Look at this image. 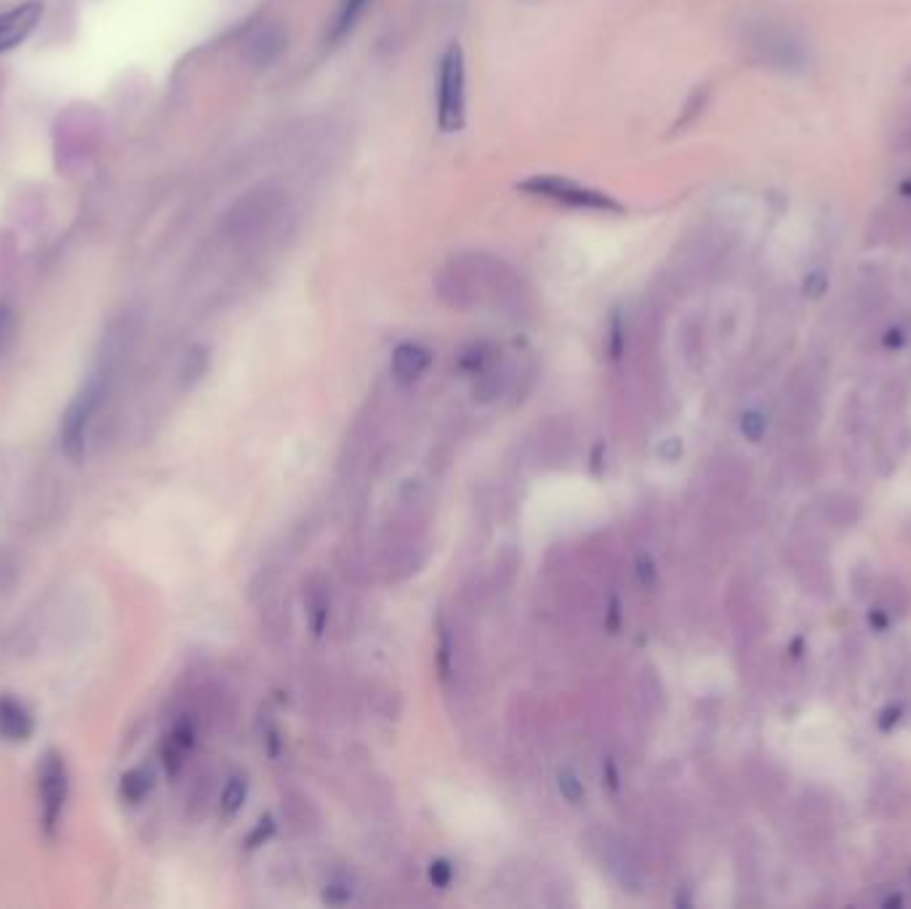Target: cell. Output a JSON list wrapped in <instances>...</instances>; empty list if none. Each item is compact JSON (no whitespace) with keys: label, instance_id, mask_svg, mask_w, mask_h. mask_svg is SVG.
Returning <instances> with one entry per match:
<instances>
[{"label":"cell","instance_id":"cell-8","mask_svg":"<svg viewBox=\"0 0 911 909\" xmlns=\"http://www.w3.org/2000/svg\"><path fill=\"white\" fill-rule=\"evenodd\" d=\"M283 48H286V32L278 24H270L254 32V38L248 40V59L254 67H270L283 54Z\"/></svg>","mask_w":911,"mask_h":909},{"label":"cell","instance_id":"cell-3","mask_svg":"<svg viewBox=\"0 0 911 909\" xmlns=\"http://www.w3.org/2000/svg\"><path fill=\"white\" fill-rule=\"evenodd\" d=\"M467 70L459 43L445 48L440 59V88H437V128L443 134H456L467 118Z\"/></svg>","mask_w":911,"mask_h":909},{"label":"cell","instance_id":"cell-15","mask_svg":"<svg viewBox=\"0 0 911 909\" xmlns=\"http://www.w3.org/2000/svg\"><path fill=\"white\" fill-rule=\"evenodd\" d=\"M824 288H826L824 275H821V272H816V275H810L808 283H805V294H810V296H821V291H824Z\"/></svg>","mask_w":911,"mask_h":909},{"label":"cell","instance_id":"cell-13","mask_svg":"<svg viewBox=\"0 0 911 909\" xmlns=\"http://www.w3.org/2000/svg\"><path fill=\"white\" fill-rule=\"evenodd\" d=\"M11 331H14V312L8 304H0V350L11 339Z\"/></svg>","mask_w":911,"mask_h":909},{"label":"cell","instance_id":"cell-10","mask_svg":"<svg viewBox=\"0 0 911 909\" xmlns=\"http://www.w3.org/2000/svg\"><path fill=\"white\" fill-rule=\"evenodd\" d=\"M152 784H155V776H152L150 768H131L123 779H120V795L128 803H142L147 795H150Z\"/></svg>","mask_w":911,"mask_h":909},{"label":"cell","instance_id":"cell-6","mask_svg":"<svg viewBox=\"0 0 911 909\" xmlns=\"http://www.w3.org/2000/svg\"><path fill=\"white\" fill-rule=\"evenodd\" d=\"M35 734V718L30 707L11 694L0 696V739L8 744L30 742Z\"/></svg>","mask_w":911,"mask_h":909},{"label":"cell","instance_id":"cell-9","mask_svg":"<svg viewBox=\"0 0 911 909\" xmlns=\"http://www.w3.org/2000/svg\"><path fill=\"white\" fill-rule=\"evenodd\" d=\"M371 6V0H341L333 16L331 27H328V43H339L355 30L357 22L363 19V14Z\"/></svg>","mask_w":911,"mask_h":909},{"label":"cell","instance_id":"cell-2","mask_svg":"<svg viewBox=\"0 0 911 909\" xmlns=\"http://www.w3.org/2000/svg\"><path fill=\"white\" fill-rule=\"evenodd\" d=\"M104 395H107V376L94 374L83 387H80L78 395L70 400V406L64 411L62 427H59V438H62L64 456L72 459V462L86 459L88 432H91L94 416L99 414V408H102Z\"/></svg>","mask_w":911,"mask_h":909},{"label":"cell","instance_id":"cell-14","mask_svg":"<svg viewBox=\"0 0 911 909\" xmlns=\"http://www.w3.org/2000/svg\"><path fill=\"white\" fill-rule=\"evenodd\" d=\"M429 878H432V883H435V886L445 888L448 883H451V878H453V867L448 862H435L432 867H429Z\"/></svg>","mask_w":911,"mask_h":909},{"label":"cell","instance_id":"cell-7","mask_svg":"<svg viewBox=\"0 0 911 909\" xmlns=\"http://www.w3.org/2000/svg\"><path fill=\"white\" fill-rule=\"evenodd\" d=\"M432 363V352L419 342H403L397 344L395 352H392V374L400 379V382H413V379H419L424 371Z\"/></svg>","mask_w":911,"mask_h":909},{"label":"cell","instance_id":"cell-11","mask_svg":"<svg viewBox=\"0 0 911 909\" xmlns=\"http://www.w3.org/2000/svg\"><path fill=\"white\" fill-rule=\"evenodd\" d=\"M248 798V782L246 776H232L230 782L224 784L222 790V811L224 816H235L243 808Z\"/></svg>","mask_w":911,"mask_h":909},{"label":"cell","instance_id":"cell-5","mask_svg":"<svg viewBox=\"0 0 911 909\" xmlns=\"http://www.w3.org/2000/svg\"><path fill=\"white\" fill-rule=\"evenodd\" d=\"M40 16H43V6L35 0H27L22 6L3 11L0 14V54H6V51L30 38L38 27Z\"/></svg>","mask_w":911,"mask_h":909},{"label":"cell","instance_id":"cell-17","mask_svg":"<svg viewBox=\"0 0 911 909\" xmlns=\"http://www.w3.org/2000/svg\"><path fill=\"white\" fill-rule=\"evenodd\" d=\"M898 144H901L904 150H911V126L901 131V142H898Z\"/></svg>","mask_w":911,"mask_h":909},{"label":"cell","instance_id":"cell-16","mask_svg":"<svg viewBox=\"0 0 911 909\" xmlns=\"http://www.w3.org/2000/svg\"><path fill=\"white\" fill-rule=\"evenodd\" d=\"M741 427H744V432L746 435H749V438H760V427H762V419L757 414H749L744 419V424H741Z\"/></svg>","mask_w":911,"mask_h":909},{"label":"cell","instance_id":"cell-4","mask_svg":"<svg viewBox=\"0 0 911 909\" xmlns=\"http://www.w3.org/2000/svg\"><path fill=\"white\" fill-rule=\"evenodd\" d=\"M70 798V774L67 763L56 750H48L38 766V800H40V827L46 838H56L62 827L64 806Z\"/></svg>","mask_w":911,"mask_h":909},{"label":"cell","instance_id":"cell-12","mask_svg":"<svg viewBox=\"0 0 911 909\" xmlns=\"http://www.w3.org/2000/svg\"><path fill=\"white\" fill-rule=\"evenodd\" d=\"M557 787H560V795L568 803H573V806H579L581 800H584V784L579 782V776L573 774V771H563V774L557 776Z\"/></svg>","mask_w":911,"mask_h":909},{"label":"cell","instance_id":"cell-1","mask_svg":"<svg viewBox=\"0 0 911 909\" xmlns=\"http://www.w3.org/2000/svg\"><path fill=\"white\" fill-rule=\"evenodd\" d=\"M517 190L533 198L552 200L557 206L576 208V211H597V214H621L624 206L618 203L613 195L595 187H584V184L565 179L555 174H536L531 179L517 184Z\"/></svg>","mask_w":911,"mask_h":909}]
</instances>
